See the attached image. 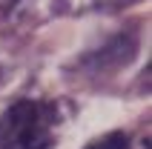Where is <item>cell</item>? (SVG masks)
<instances>
[{"label":"cell","instance_id":"cell-1","mask_svg":"<svg viewBox=\"0 0 152 149\" xmlns=\"http://www.w3.org/2000/svg\"><path fill=\"white\" fill-rule=\"evenodd\" d=\"M58 129V103L17 100L0 118V149H55Z\"/></svg>","mask_w":152,"mask_h":149},{"label":"cell","instance_id":"cell-3","mask_svg":"<svg viewBox=\"0 0 152 149\" xmlns=\"http://www.w3.org/2000/svg\"><path fill=\"white\" fill-rule=\"evenodd\" d=\"M98 9H124V6H132L138 0H95Z\"/></svg>","mask_w":152,"mask_h":149},{"label":"cell","instance_id":"cell-2","mask_svg":"<svg viewBox=\"0 0 152 149\" xmlns=\"http://www.w3.org/2000/svg\"><path fill=\"white\" fill-rule=\"evenodd\" d=\"M86 149H129V135L126 132H106L95 138Z\"/></svg>","mask_w":152,"mask_h":149}]
</instances>
